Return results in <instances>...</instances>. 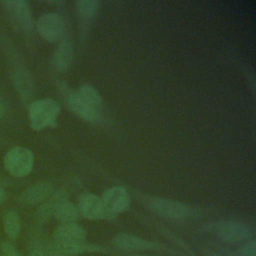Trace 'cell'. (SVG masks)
Returning <instances> with one entry per match:
<instances>
[{"instance_id":"1","label":"cell","mask_w":256,"mask_h":256,"mask_svg":"<svg viewBox=\"0 0 256 256\" xmlns=\"http://www.w3.org/2000/svg\"><path fill=\"white\" fill-rule=\"evenodd\" d=\"M111 243L117 250L123 252H163L171 255H181L182 253L164 243L152 241L129 233L116 234Z\"/></svg>"},{"instance_id":"2","label":"cell","mask_w":256,"mask_h":256,"mask_svg":"<svg viewBox=\"0 0 256 256\" xmlns=\"http://www.w3.org/2000/svg\"><path fill=\"white\" fill-rule=\"evenodd\" d=\"M206 232H213L222 241L229 244L244 243L253 236L252 227L243 221L236 219L220 220L205 227Z\"/></svg>"},{"instance_id":"3","label":"cell","mask_w":256,"mask_h":256,"mask_svg":"<svg viewBox=\"0 0 256 256\" xmlns=\"http://www.w3.org/2000/svg\"><path fill=\"white\" fill-rule=\"evenodd\" d=\"M60 105L53 99H38L29 104L28 118L30 127L35 131L56 125Z\"/></svg>"},{"instance_id":"4","label":"cell","mask_w":256,"mask_h":256,"mask_svg":"<svg viewBox=\"0 0 256 256\" xmlns=\"http://www.w3.org/2000/svg\"><path fill=\"white\" fill-rule=\"evenodd\" d=\"M140 199L150 210L166 219L181 221L194 215V209L192 207L177 200L145 195L140 196Z\"/></svg>"},{"instance_id":"5","label":"cell","mask_w":256,"mask_h":256,"mask_svg":"<svg viewBox=\"0 0 256 256\" xmlns=\"http://www.w3.org/2000/svg\"><path fill=\"white\" fill-rule=\"evenodd\" d=\"M3 164L10 175L18 178L25 177L33 169V152L22 146L12 147L6 152L3 158Z\"/></svg>"},{"instance_id":"6","label":"cell","mask_w":256,"mask_h":256,"mask_svg":"<svg viewBox=\"0 0 256 256\" xmlns=\"http://www.w3.org/2000/svg\"><path fill=\"white\" fill-rule=\"evenodd\" d=\"M108 219L116 217L127 211L131 205V199L124 187L115 186L107 189L101 197Z\"/></svg>"},{"instance_id":"7","label":"cell","mask_w":256,"mask_h":256,"mask_svg":"<svg viewBox=\"0 0 256 256\" xmlns=\"http://www.w3.org/2000/svg\"><path fill=\"white\" fill-rule=\"evenodd\" d=\"M11 24L18 30L29 32L32 29V16L29 5L24 0H7L2 2Z\"/></svg>"},{"instance_id":"8","label":"cell","mask_w":256,"mask_h":256,"mask_svg":"<svg viewBox=\"0 0 256 256\" xmlns=\"http://www.w3.org/2000/svg\"><path fill=\"white\" fill-rule=\"evenodd\" d=\"M36 27L42 38L48 42H56L63 35L64 21L56 13H45L39 17Z\"/></svg>"},{"instance_id":"9","label":"cell","mask_w":256,"mask_h":256,"mask_svg":"<svg viewBox=\"0 0 256 256\" xmlns=\"http://www.w3.org/2000/svg\"><path fill=\"white\" fill-rule=\"evenodd\" d=\"M86 230L76 222L59 224L52 235V245H67L86 240Z\"/></svg>"},{"instance_id":"10","label":"cell","mask_w":256,"mask_h":256,"mask_svg":"<svg viewBox=\"0 0 256 256\" xmlns=\"http://www.w3.org/2000/svg\"><path fill=\"white\" fill-rule=\"evenodd\" d=\"M77 207L80 216L88 220L108 219L101 198L93 193L82 194L79 198Z\"/></svg>"},{"instance_id":"11","label":"cell","mask_w":256,"mask_h":256,"mask_svg":"<svg viewBox=\"0 0 256 256\" xmlns=\"http://www.w3.org/2000/svg\"><path fill=\"white\" fill-rule=\"evenodd\" d=\"M53 194V186L49 182H38L27 187L20 194V201L29 204L36 205L45 202Z\"/></svg>"},{"instance_id":"12","label":"cell","mask_w":256,"mask_h":256,"mask_svg":"<svg viewBox=\"0 0 256 256\" xmlns=\"http://www.w3.org/2000/svg\"><path fill=\"white\" fill-rule=\"evenodd\" d=\"M68 105L70 109L80 118L88 122H98L101 118L98 109L90 106L83 101L77 93H71L68 96Z\"/></svg>"},{"instance_id":"13","label":"cell","mask_w":256,"mask_h":256,"mask_svg":"<svg viewBox=\"0 0 256 256\" xmlns=\"http://www.w3.org/2000/svg\"><path fill=\"white\" fill-rule=\"evenodd\" d=\"M13 81L22 101H28L33 94V81L29 71L25 68L17 69L13 74Z\"/></svg>"},{"instance_id":"14","label":"cell","mask_w":256,"mask_h":256,"mask_svg":"<svg viewBox=\"0 0 256 256\" xmlns=\"http://www.w3.org/2000/svg\"><path fill=\"white\" fill-rule=\"evenodd\" d=\"M72 58H73L72 44L69 41L65 40V41H62L56 48L52 58V64L56 70L66 71L71 65Z\"/></svg>"},{"instance_id":"15","label":"cell","mask_w":256,"mask_h":256,"mask_svg":"<svg viewBox=\"0 0 256 256\" xmlns=\"http://www.w3.org/2000/svg\"><path fill=\"white\" fill-rule=\"evenodd\" d=\"M52 216L61 223H70L76 222L80 214L77 205L70 202L68 199H64L56 206Z\"/></svg>"},{"instance_id":"16","label":"cell","mask_w":256,"mask_h":256,"mask_svg":"<svg viewBox=\"0 0 256 256\" xmlns=\"http://www.w3.org/2000/svg\"><path fill=\"white\" fill-rule=\"evenodd\" d=\"M3 226L10 240L17 239L21 231V220L18 213L15 211L7 212L3 218Z\"/></svg>"},{"instance_id":"17","label":"cell","mask_w":256,"mask_h":256,"mask_svg":"<svg viewBox=\"0 0 256 256\" xmlns=\"http://www.w3.org/2000/svg\"><path fill=\"white\" fill-rule=\"evenodd\" d=\"M77 95L90 106L98 109L101 105V97L97 90L89 84H83L76 92Z\"/></svg>"},{"instance_id":"18","label":"cell","mask_w":256,"mask_h":256,"mask_svg":"<svg viewBox=\"0 0 256 256\" xmlns=\"http://www.w3.org/2000/svg\"><path fill=\"white\" fill-rule=\"evenodd\" d=\"M100 2L96 0H79L76 2V9L85 19H90L95 16L99 9Z\"/></svg>"},{"instance_id":"19","label":"cell","mask_w":256,"mask_h":256,"mask_svg":"<svg viewBox=\"0 0 256 256\" xmlns=\"http://www.w3.org/2000/svg\"><path fill=\"white\" fill-rule=\"evenodd\" d=\"M236 256H256V241L252 238L244 242L238 249Z\"/></svg>"},{"instance_id":"20","label":"cell","mask_w":256,"mask_h":256,"mask_svg":"<svg viewBox=\"0 0 256 256\" xmlns=\"http://www.w3.org/2000/svg\"><path fill=\"white\" fill-rule=\"evenodd\" d=\"M2 256H21L16 247L9 241H5L1 246Z\"/></svg>"},{"instance_id":"21","label":"cell","mask_w":256,"mask_h":256,"mask_svg":"<svg viewBox=\"0 0 256 256\" xmlns=\"http://www.w3.org/2000/svg\"><path fill=\"white\" fill-rule=\"evenodd\" d=\"M28 256H47V254L44 252L40 245H34L29 250Z\"/></svg>"},{"instance_id":"22","label":"cell","mask_w":256,"mask_h":256,"mask_svg":"<svg viewBox=\"0 0 256 256\" xmlns=\"http://www.w3.org/2000/svg\"><path fill=\"white\" fill-rule=\"evenodd\" d=\"M204 254H205V256H227L226 254H224L221 251L213 250V249H208V248H206L204 250Z\"/></svg>"},{"instance_id":"23","label":"cell","mask_w":256,"mask_h":256,"mask_svg":"<svg viewBox=\"0 0 256 256\" xmlns=\"http://www.w3.org/2000/svg\"><path fill=\"white\" fill-rule=\"evenodd\" d=\"M122 256H156V255H149L141 252H124Z\"/></svg>"},{"instance_id":"24","label":"cell","mask_w":256,"mask_h":256,"mask_svg":"<svg viewBox=\"0 0 256 256\" xmlns=\"http://www.w3.org/2000/svg\"><path fill=\"white\" fill-rule=\"evenodd\" d=\"M5 112H6V107H5V104L2 100H0V120L4 117L5 115Z\"/></svg>"},{"instance_id":"25","label":"cell","mask_w":256,"mask_h":256,"mask_svg":"<svg viewBox=\"0 0 256 256\" xmlns=\"http://www.w3.org/2000/svg\"><path fill=\"white\" fill-rule=\"evenodd\" d=\"M5 199H6V192H5V190L0 186V204L3 203V202L5 201Z\"/></svg>"},{"instance_id":"26","label":"cell","mask_w":256,"mask_h":256,"mask_svg":"<svg viewBox=\"0 0 256 256\" xmlns=\"http://www.w3.org/2000/svg\"><path fill=\"white\" fill-rule=\"evenodd\" d=\"M51 248V247H50ZM47 256H64L63 254H61V253H59V252H57V251H55L54 249H50L49 250V252L47 253Z\"/></svg>"}]
</instances>
